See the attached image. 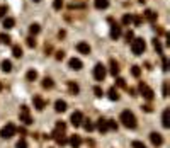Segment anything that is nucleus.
<instances>
[{
	"mask_svg": "<svg viewBox=\"0 0 170 148\" xmlns=\"http://www.w3.org/2000/svg\"><path fill=\"white\" fill-rule=\"evenodd\" d=\"M106 73H107L106 66L102 65V63H97L95 68H93V79L97 80V82H102V80L106 79Z\"/></svg>",
	"mask_w": 170,
	"mask_h": 148,
	"instance_id": "39448f33",
	"label": "nucleus"
},
{
	"mask_svg": "<svg viewBox=\"0 0 170 148\" xmlns=\"http://www.w3.org/2000/svg\"><path fill=\"white\" fill-rule=\"evenodd\" d=\"M27 46H29V48H34V46H36V41H34V38H27Z\"/></svg>",
	"mask_w": 170,
	"mask_h": 148,
	"instance_id": "4c0bfd02",
	"label": "nucleus"
},
{
	"mask_svg": "<svg viewBox=\"0 0 170 148\" xmlns=\"http://www.w3.org/2000/svg\"><path fill=\"white\" fill-rule=\"evenodd\" d=\"M95 128H97L100 133H106V131L109 130V128H107V121H106L104 118H99V121H97V124H95Z\"/></svg>",
	"mask_w": 170,
	"mask_h": 148,
	"instance_id": "2eb2a0df",
	"label": "nucleus"
},
{
	"mask_svg": "<svg viewBox=\"0 0 170 148\" xmlns=\"http://www.w3.org/2000/svg\"><path fill=\"white\" fill-rule=\"evenodd\" d=\"M63 58H65L63 51H56V60H63Z\"/></svg>",
	"mask_w": 170,
	"mask_h": 148,
	"instance_id": "a18cd8bd",
	"label": "nucleus"
},
{
	"mask_svg": "<svg viewBox=\"0 0 170 148\" xmlns=\"http://www.w3.org/2000/svg\"><path fill=\"white\" fill-rule=\"evenodd\" d=\"M107 128H109V130H117V123H116L114 119H110V121H107Z\"/></svg>",
	"mask_w": 170,
	"mask_h": 148,
	"instance_id": "c9c22d12",
	"label": "nucleus"
},
{
	"mask_svg": "<svg viewBox=\"0 0 170 148\" xmlns=\"http://www.w3.org/2000/svg\"><path fill=\"white\" fill-rule=\"evenodd\" d=\"M126 39H127V41H133V39H134V34H133V31H127V32H126Z\"/></svg>",
	"mask_w": 170,
	"mask_h": 148,
	"instance_id": "37998d69",
	"label": "nucleus"
},
{
	"mask_svg": "<svg viewBox=\"0 0 170 148\" xmlns=\"http://www.w3.org/2000/svg\"><path fill=\"white\" fill-rule=\"evenodd\" d=\"M19 119H21V123H24L25 126L32 124V118H31V113H29V107H27V106H22L21 107V111H19Z\"/></svg>",
	"mask_w": 170,
	"mask_h": 148,
	"instance_id": "20e7f679",
	"label": "nucleus"
},
{
	"mask_svg": "<svg viewBox=\"0 0 170 148\" xmlns=\"http://www.w3.org/2000/svg\"><path fill=\"white\" fill-rule=\"evenodd\" d=\"M12 55H14L15 58H21V56H22V48L19 46V44H15V46L12 48Z\"/></svg>",
	"mask_w": 170,
	"mask_h": 148,
	"instance_id": "a878e982",
	"label": "nucleus"
},
{
	"mask_svg": "<svg viewBox=\"0 0 170 148\" xmlns=\"http://www.w3.org/2000/svg\"><path fill=\"white\" fill-rule=\"evenodd\" d=\"M131 146H133V148H146L143 143H141V141H133V145H131Z\"/></svg>",
	"mask_w": 170,
	"mask_h": 148,
	"instance_id": "58836bf2",
	"label": "nucleus"
},
{
	"mask_svg": "<svg viewBox=\"0 0 170 148\" xmlns=\"http://www.w3.org/2000/svg\"><path fill=\"white\" fill-rule=\"evenodd\" d=\"M68 89H70V92H72L73 96H75V94H78V92H80V87H78V85H76L75 82H68Z\"/></svg>",
	"mask_w": 170,
	"mask_h": 148,
	"instance_id": "4be33fe9",
	"label": "nucleus"
},
{
	"mask_svg": "<svg viewBox=\"0 0 170 148\" xmlns=\"http://www.w3.org/2000/svg\"><path fill=\"white\" fill-rule=\"evenodd\" d=\"M66 107H68L66 102H65V100H61V99L55 102V111H56V113H65V111H66Z\"/></svg>",
	"mask_w": 170,
	"mask_h": 148,
	"instance_id": "dca6fc26",
	"label": "nucleus"
},
{
	"mask_svg": "<svg viewBox=\"0 0 170 148\" xmlns=\"http://www.w3.org/2000/svg\"><path fill=\"white\" fill-rule=\"evenodd\" d=\"M168 116H170V109L167 107V109H163V114H162V124H163V128H170Z\"/></svg>",
	"mask_w": 170,
	"mask_h": 148,
	"instance_id": "ddd939ff",
	"label": "nucleus"
},
{
	"mask_svg": "<svg viewBox=\"0 0 170 148\" xmlns=\"http://www.w3.org/2000/svg\"><path fill=\"white\" fill-rule=\"evenodd\" d=\"M0 90H2V83H0Z\"/></svg>",
	"mask_w": 170,
	"mask_h": 148,
	"instance_id": "09e8293b",
	"label": "nucleus"
},
{
	"mask_svg": "<svg viewBox=\"0 0 170 148\" xmlns=\"http://www.w3.org/2000/svg\"><path fill=\"white\" fill-rule=\"evenodd\" d=\"M7 14V5H0V17H4Z\"/></svg>",
	"mask_w": 170,
	"mask_h": 148,
	"instance_id": "a19ab883",
	"label": "nucleus"
},
{
	"mask_svg": "<svg viewBox=\"0 0 170 148\" xmlns=\"http://www.w3.org/2000/svg\"><path fill=\"white\" fill-rule=\"evenodd\" d=\"M153 48L158 51V55H163V48H162V43L158 39H153Z\"/></svg>",
	"mask_w": 170,
	"mask_h": 148,
	"instance_id": "cd10ccee",
	"label": "nucleus"
},
{
	"mask_svg": "<svg viewBox=\"0 0 170 148\" xmlns=\"http://www.w3.org/2000/svg\"><path fill=\"white\" fill-rule=\"evenodd\" d=\"M70 121H72V124L75 128L82 126V121H83V114L80 113V111H75V113L72 114V118H70Z\"/></svg>",
	"mask_w": 170,
	"mask_h": 148,
	"instance_id": "0eeeda50",
	"label": "nucleus"
},
{
	"mask_svg": "<svg viewBox=\"0 0 170 148\" xmlns=\"http://www.w3.org/2000/svg\"><path fill=\"white\" fill-rule=\"evenodd\" d=\"M119 36H121V27H119L117 24H112V26H110V38H112V39H117Z\"/></svg>",
	"mask_w": 170,
	"mask_h": 148,
	"instance_id": "f3484780",
	"label": "nucleus"
},
{
	"mask_svg": "<svg viewBox=\"0 0 170 148\" xmlns=\"http://www.w3.org/2000/svg\"><path fill=\"white\" fill-rule=\"evenodd\" d=\"M32 2H41V0H32Z\"/></svg>",
	"mask_w": 170,
	"mask_h": 148,
	"instance_id": "de8ad7c7",
	"label": "nucleus"
},
{
	"mask_svg": "<svg viewBox=\"0 0 170 148\" xmlns=\"http://www.w3.org/2000/svg\"><path fill=\"white\" fill-rule=\"evenodd\" d=\"M119 121L123 123L126 128H129V130L136 128V118H134V114H133L131 111H123V113H121V118H119Z\"/></svg>",
	"mask_w": 170,
	"mask_h": 148,
	"instance_id": "f257e3e1",
	"label": "nucleus"
},
{
	"mask_svg": "<svg viewBox=\"0 0 170 148\" xmlns=\"http://www.w3.org/2000/svg\"><path fill=\"white\" fill-rule=\"evenodd\" d=\"M109 99L110 100H119V92L116 90V87H110L109 89Z\"/></svg>",
	"mask_w": 170,
	"mask_h": 148,
	"instance_id": "412c9836",
	"label": "nucleus"
},
{
	"mask_svg": "<svg viewBox=\"0 0 170 148\" xmlns=\"http://www.w3.org/2000/svg\"><path fill=\"white\" fill-rule=\"evenodd\" d=\"M144 19H148L150 22H155L157 21V14L153 10H144Z\"/></svg>",
	"mask_w": 170,
	"mask_h": 148,
	"instance_id": "aec40b11",
	"label": "nucleus"
},
{
	"mask_svg": "<svg viewBox=\"0 0 170 148\" xmlns=\"http://www.w3.org/2000/svg\"><path fill=\"white\" fill-rule=\"evenodd\" d=\"M15 133H17L15 124H12V123H7V126H4L2 130H0V138L8 140V138H12V136L15 135Z\"/></svg>",
	"mask_w": 170,
	"mask_h": 148,
	"instance_id": "7ed1b4c3",
	"label": "nucleus"
},
{
	"mask_svg": "<svg viewBox=\"0 0 170 148\" xmlns=\"http://www.w3.org/2000/svg\"><path fill=\"white\" fill-rule=\"evenodd\" d=\"M39 31H41V26H39V24H36V22L29 26V32H31V34H38Z\"/></svg>",
	"mask_w": 170,
	"mask_h": 148,
	"instance_id": "bb28decb",
	"label": "nucleus"
},
{
	"mask_svg": "<svg viewBox=\"0 0 170 148\" xmlns=\"http://www.w3.org/2000/svg\"><path fill=\"white\" fill-rule=\"evenodd\" d=\"M131 22H133V15H131V14H124V15H123V24H124V26H129Z\"/></svg>",
	"mask_w": 170,
	"mask_h": 148,
	"instance_id": "c85d7f7f",
	"label": "nucleus"
},
{
	"mask_svg": "<svg viewBox=\"0 0 170 148\" xmlns=\"http://www.w3.org/2000/svg\"><path fill=\"white\" fill-rule=\"evenodd\" d=\"M68 143H70V146H72V148H78L82 145V138L78 135H72L70 138H68Z\"/></svg>",
	"mask_w": 170,
	"mask_h": 148,
	"instance_id": "9b49d317",
	"label": "nucleus"
},
{
	"mask_svg": "<svg viewBox=\"0 0 170 148\" xmlns=\"http://www.w3.org/2000/svg\"><path fill=\"white\" fill-rule=\"evenodd\" d=\"M140 92H141V96H143L146 100H151V99H153V96H155L151 89H150L148 85H146V83H143V82H140Z\"/></svg>",
	"mask_w": 170,
	"mask_h": 148,
	"instance_id": "423d86ee",
	"label": "nucleus"
},
{
	"mask_svg": "<svg viewBox=\"0 0 170 148\" xmlns=\"http://www.w3.org/2000/svg\"><path fill=\"white\" fill-rule=\"evenodd\" d=\"M15 148H27V141H25L24 138H21V140H19V141H17Z\"/></svg>",
	"mask_w": 170,
	"mask_h": 148,
	"instance_id": "72a5a7b5",
	"label": "nucleus"
},
{
	"mask_svg": "<svg viewBox=\"0 0 170 148\" xmlns=\"http://www.w3.org/2000/svg\"><path fill=\"white\" fill-rule=\"evenodd\" d=\"M61 7H63V0H55L53 2V9L55 10H59Z\"/></svg>",
	"mask_w": 170,
	"mask_h": 148,
	"instance_id": "473e14b6",
	"label": "nucleus"
},
{
	"mask_svg": "<svg viewBox=\"0 0 170 148\" xmlns=\"http://www.w3.org/2000/svg\"><path fill=\"white\" fill-rule=\"evenodd\" d=\"M131 73H133V77H140V73H141V70H140V66L138 65H134V66H131Z\"/></svg>",
	"mask_w": 170,
	"mask_h": 148,
	"instance_id": "7c9ffc66",
	"label": "nucleus"
},
{
	"mask_svg": "<svg viewBox=\"0 0 170 148\" xmlns=\"http://www.w3.org/2000/svg\"><path fill=\"white\" fill-rule=\"evenodd\" d=\"M32 104H34V109H38V111H42V109L46 107V100L42 99L41 96H34L32 97Z\"/></svg>",
	"mask_w": 170,
	"mask_h": 148,
	"instance_id": "6e6552de",
	"label": "nucleus"
},
{
	"mask_svg": "<svg viewBox=\"0 0 170 148\" xmlns=\"http://www.w3.org/2000/svg\"><path fill=\"white\" fill-rule=\"evenodd\" d=\"M116 83H117L119 87H126V82H124V79H117V80H116Z\"/></svg>",
	"mask_w": 170,
	"mask_h": 148,
	"instance_id": "c03bdc74",
	"label": "nucleus"
},
{
	"mask_svg": "<svg viewBox=\"0 0 170 148\" xmlns=\"http://www.w3.org/2000/svg\"><path fill=\"white\" fill-rule=\"evenodd\" d=\"M2 70H4L5 73H8V72H12V63H10L8 60L2 61Z\"/></svg>",
	"mask_w": 170,
	"mask_h": 148,
	"instance_id": "393cba45",
	"label": "nucleus"
},
{
	"mask_svg": "<svg viewBox=\"0 0 170 148\" xmlns=\"http://www.w3.org/2000/svg\"><path fill=\"white\" fill-rule=\"evenodd\" d=\"M160 56H162V63H163V70L167 72V70H168V60H167L165 55H160Z\"/></svg>",
	"mask_w": 170,
	"mask_h": 148,
	"instance_id": "e433bc0d",
	"label": "nucleus"
},
{
	"mask_svg": "<svg viewBox=\"0 0 170 148\" xmlns=\"http://www.w3.org/2000/svg\"><path fill=\"white\" fill-rule=\"evenodd\" d=\"M76 51L82 53V55H89V53H90V46H89V43H85V41H80V43L76 44Z\"/></svg>",
	"mask_w": 170,
	"mask_h": 148,
	"instance_id": "1a4fd4ad",
	"label": "nucleus"
},
{
	"mask_svg": "<svg viewBox=\"0 0 170 148\" xmlns=\"http://www.w3.org/2000/svg\"><path fill=\"white\" fill-rule=\"evenodd\" d=\"M42 89H53V85H55V82H53V79H49V77H44L42 79Z\"/></svg>",
	"mask_w": 170,
	"mask_h": 148,
	"instance_id": "6ab92c4d",
	"label": "nucleus"
},
{
	"mask_svg": "<svg viewBox=\"0 0 170 148\" xmlns=\"http://www.w3.org/2000/svg\"><path fill=\"white\" fill-rule=\"evenodd\" d=\"M141 109H143L144 113H151V107H150V106H143Z\"/></svg>",
	"mask_w": 170,
	"mask_h": 148,
	"instance_id": "49530a36",
	"label": "nucleus"
},
{
	"mask_svg": "<svg viewBox=\"0 0 170 148\" xmlns=\"http://www.w3.org/2000/svg\"><path fill=\"white\" fill-rule=\"evenodd\" d=\"M150 140H151V143L155 145V146H160V145L163 143V136H162L160 133H151V135H150Z\"/></svg>",
	"mask_w": 170,
	"mask_h": 148,
	"instance_id": "f8f14e48",
	"label": "nucleus"
},
{
	"mask_svg": "<svg viewBox=\"0 0 170 148\" xmlns=\"http://www.w3.org/2000/svg\"><path fill=\"white\" fill-rule=\"evenodd\" d=\"M82 124H83V130L89 131V133H90V131H93V128H95L90 121H82Z\"/></svg>",
	"mask_w": 170,
	"mask_h": 148,
	"instance_id": "c756f323",
	"label": "nucleus"
},
{
	"mask_svg": "<svg viewBox=\"0 0 170 148\" xmlns=\"http://www.w3.org/2000/svg\"><path fill=\"white\" fill-rule=\"evenodd\" d=\"M14 24H15V21H14L12 17L4 19V27H5V29H12V27H14Z\"/></svg>",
	"mask_w": 170,
	"mask_h": 148,
	"instance_id": "b1692460",
	"label": "nucleus"
},
{
	"mask_svg": "<svg viewBox=\"0 0 170 148\" xmlns=\"http://www.w3.org/2000/svg\"><path fill=\"white\" fill-rule=\"evenodd\" d=\"M55 130H59V131H65L66 130V124H65L63 121H56V128Z\"/></svg>",
	"mask_w": 170,
	"mask_h": 148,
	"instance_id": "f704fd0d",
	"label": "nucleus"
},
{
	"mask_svg": "<svg viewBox=\"0 0 170 148\" xmlns=\"http://www.w3.org/2000/svg\"><path fill=\"white\" fill-rule=\"evenodd\" d=\"M93 92H95V96H97V97H102V96H104V92H102L100 87H95V89H93Z\"/></svg>",
	"mask_w": 170,
	"mask_h": 148,
	"instance_id": "79ce46f5",
	"label": "nucleus"
},
{
	"mask_svg": "<svg viewBox=\"0 0 170 148\" xmlns=\"http://www.w3.org/2000/svg\"><path fill=\"white\" fill-rule=\"evenodd\" d=\"M0 41H2V43H5V44H10V36L8 34H0Z\"/></svg>",
	"mask_w": 170,
	"mask_h": 148,
	"instance_id": "2f4dec72",
	"label": "nucleus"
},
{
	"mask_svg": "<svg viewBox=\"0 0 170 148\" xmlns=\"http://www.w3.org/2000/svg\"><path fill=\"white\" fill-rule=\"evenodd\" d=\"M168 96V82H163V97Z\"/></svg>",
	"mask_w": 170,
	"mask_h": 148,
	"instance_id": "ea45409f",
	"label": "nucleus"
},
{
	"mask_svg": "<svg viewBox=\"0 0 170 148\" xmlns=\"http://www.w3.org/2000/svg\"><path fill=\"white\" fill-rule=\"evenodd\" d=\"M144 48H146V43H144L141 38H136V39L131 41V51H133V55H136V56L143 55Z\"/></svg>",
	"mask_w": 170,
	"mask_h": 148,
	"instance_id": "f03ea898",
	"label": "nucleus"
},
{
	"mask_svg": "<svg viewBox=\"0 0 170 148\" xmlns=\"http://www.w3.org/2000/svg\"><path fill=\"white\" fill-rule=\"evenodd\" d=\"M25 79L29 80V82H34V80L38 79V72H36V70H29L27 75H25Z\"/></svg>",
	"mask_w": 170,
	"mask_h": 148,
	"instance_id": "5701e85b",
	"label": "nucleus"
},
{
	"mask_svg": "<svg viewBox=\"0 0 170 148\" xmlns=\"http://www.w3.org/2000/svg\"><path fill=\"white\" fill-rule=\"evenodd\" d=\"M68 65H70V68H72V70L78 72V70H82L83 63H82V60H78V58H72V60L68 61Z\"/></svg>",
	"mask_w": 170,
	"mask_h": 148,
	"instance_id": "9d476101",
	"label": "nucleus"
},
{
	"mask_svg": "<svg viewBox=\"0 0 170 148\" xmlns=\"http://www.w3.org/2000/svg\"><path fill=\"white\" fill-rule=\"evenodd\" d=\"M93 5H95V9L104 10V9H107V7H109V0H95V2H93Z\"/></svg>",
	"mask_w": 170,
	"mask_h": 148,
	"instance_id": "a211bd4d",
	"label": "nucleus"
},
{
	"mask_svg": "<svg viewBox=\"0 0 170 148\" xmlns=\"http://www.w3.org/2000/svg\"><path fill=\"white\" fill-rule=\"evenodd\" d=\"M109 72H110V75H114V77H117V75H119V65H117V61H116V60L109 61Z\"/></svg>",
	"mask_w": 170,
	"mask_h": 148,
	"instance_id": "4468645a",
	"label": "nucleus"
}]
</instances>
